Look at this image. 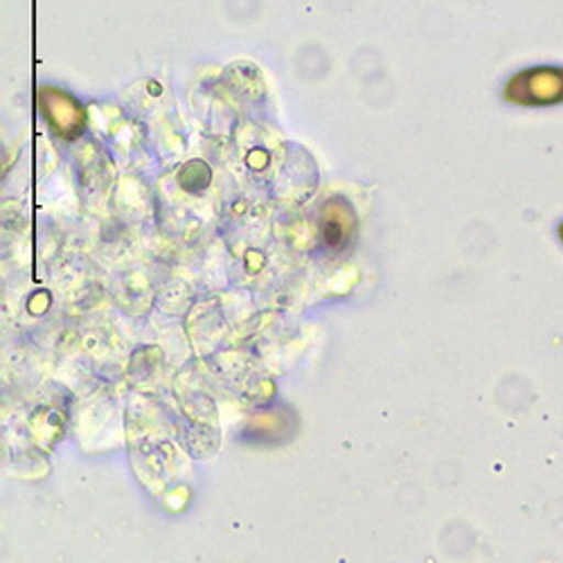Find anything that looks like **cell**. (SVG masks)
I'll return each mask as SVG.
<instances>
[{"label": "cell", "mask_w": 563, "mask_h": 563, "mask_svg": "<svg viewBox=\"0 0 563 563\" xmlns=\"http://www.w3.org/2000/svg\"><path fill=\"white\" fill-rule=\"evenodd\" d=\"M505 100L516 107L545 109L563 104V68L537 66L516 73L505 86Z\"/></svg>", "instance_id": "cell-1"}, {"label": "cell", "mask_w": 563, "mask_h": 563, "mask_svg": "<svg viewBox=\"0 0 563 563\" xmlns=\"http://www.w3.org/2000/svg\"><path fill=\"white\" fill-rule=\"evenodd\" d=\"M556 238H559V242L563 244V221L556 225Z\"/></svg>", "instance_id": "cell-2"}]
</instances>
